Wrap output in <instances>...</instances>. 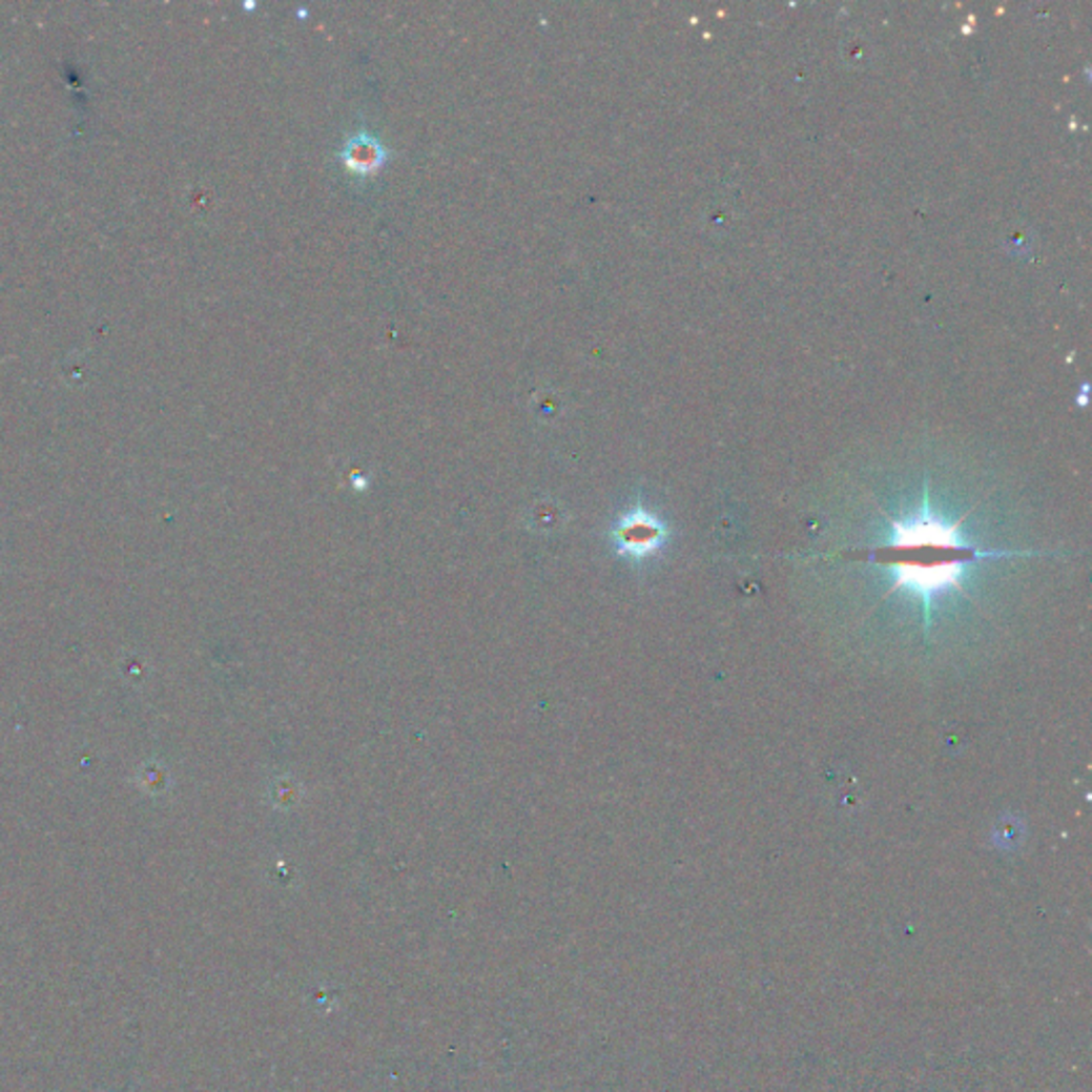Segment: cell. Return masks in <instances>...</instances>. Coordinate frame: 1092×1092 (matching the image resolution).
I'll return each instance as SVG.
<instances>
[{"instance_id":"cell-2","label":"cell","mask_w":1092,"mask_h":1092,"mask_svg":"<svg viewBox=\"0 0 1092 1092\" xmlns=\"http://www.w3.org/2000/svg\"><path fill=\"white\" fill-rule=\"evenodd\" d=\"M666 526L642 506H636L613 530V542L619 555L642 559L658 553L666 542Z\"/></svg>"},{"instance_id":"cell-1","label":"cell","mask_w":1092,"mask_h":1092,"mask_svg":"<svg viewBox=\"0 0 1092 1092\" xmlns=\"http://www.w3.org/2000/svg\"><path fill=\"white\" fill-rule=\"evenodd\" d=\"M894 547L888 551L894 590H907L930 604L934 594L961 588L967 559L975 557V549L965 544L956 526L922 513L911 521H894Z\"/></svg>"},{"instance_id":"cell-3","label":"cell","mask_w":1092,"mask_h":1092,"mask_svg":"<svg viewBox=\"0 0 1092 1092\" xmlns=\"http://www.w3.org/2000/svg\"><path fill=\"white\" fill-rule=\"evenodd\" d=\"M339 161L352 176L368 178L385 165L387 150L378 137L370 132H356L344 141Z\"/></svg>"}]
</instances>
